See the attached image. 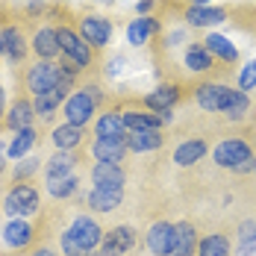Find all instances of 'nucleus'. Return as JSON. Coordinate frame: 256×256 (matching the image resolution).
I'll list each match as a JSON object with an SVG mask.
<instances>
[{
    "label": "nucleus",
    "instance_id": "nucleus-1",
    "mask_svg": "<svg viewBox=\"0 0 256 256\" xmlns=\"http://www.w3.org/2000/svg\"><path fill=\"white\" fill-rule=\"evenodd\" d=\"M100 242H103V232L98 227V221H92L88 215H80L77 221L62 232V250L68 256L92 254Z\"/></svg>",
    "mask_w": 256,
    "mask_h": 256
},
{
    "label": "nucleus",
    "instance_id": "nucleus-2",
    "mask_svg": "<svg viewBox=\"0 0 256 256\" xmlns=\"http://www.w3.org/2000/svg\"><path fill=\"white\" fill-rule=\"evenodd\" d=\"M26 86H30V92L38 98V94H44V92H50V88L71 86V77L62 71V65H53V62H44V59H42L38 65H32V68H30Z\"/></svg>",
    "mask_w": 256,
    "mask_h": 256
},
{
    "label": "nucleus",
    "instance_id": "nucleus-3",
    "mask_svg": "<svg viewBox=\"0 0 256 256\" xmlns=\"http://www.w3.org/2000/svg\"><path fill=\"white\" fill-rule=\"evenodd\" d=\"M215 162L221 168H232V171H248L254 168V154L242 138H224L215 148Z\"/></svg>",
    "mask_w": 256,
    "mask_h": 256
},
{
    "label": "nucleus",
    "instance_id": "nucleus-4",
    "mask_svg": "<svg viewBox=\"0 0 256 256\" xmlns=\"http://www.w3.org/2000/svg\"><path fill=\"white\" fill-rule=\"evenodd\" d=\"M94 106H98V98L92 94V88H82L77 94H71L65 100V124H74V127L88 124L94 115Z\"/></svg>",
    "mask_w": 256,
    "mask_h": 256
},
{
    "label": "nucleus",
    "instance_id": "nucleus-5",
    "mask_svg": "<svg viewBox=\"0 0 256 256\" xmlns=\"http://www.w3.org/2000/svg\"><path fill=\"white\" fill-rule=\"evenodd\" d=\"M3 209L12 215V218H24V215H32L36 209H38V192L32 188V186H15L9 194H6V200H3Z\"/></svg>",
    "mask_w": 256,
    "mask_h": 256
},
{
    "label": "nucleus",
    "instance_id": "nucleus-6",
    "mask_svg": "<svg viewBox=\"0 0 256 256\" xmlns=\"http://www.w3.org/2000/svg\"><path fill=\"white\" fill-rule=\"evenodd\" d=\"M56 36H59V50L65 53L68 62H74L80 68L92 62V48L82 36H77L74 30H56Z\"/></svg>",
    "mask_w": 256,
    "mask_h": 256
},
{
    "label": "nucleus",
    "instance_id": "nucleus-7",
    "mask_svg": "<svg viewBox=\"0 0 256 256\" xmlns=\"http://www.w3.org/2000/svg\"><path fill=\"white\" fill-rule=\"evenodd\" d=\"M232 94H236V88H227V86H200L198 103L206 112H227V106L232 103Z\"/></svg>",
    "mask_w": 256,
    "mask_h": 256
},
{
    "label": "nucleus",
    "instance_id": "nucleus-8",
    "mask_svg": "<svg viewBox=\"0 0 256 256\" xmlns=\"http://www.w3.org/2000/svg\"><path fill=\"white\" fill-rule=\"evenodd\" d=\"M148 248L154 256H171V248H174V224L168 221H159L150 227L148 232Z\"/></svg>",
    "mask_w": 256,
    "mask_h": 256
},
{
    "label": "nucleus",
    "instance_id": "nucleus-9",
    "mask_svg": "<svg viewBox=\"0 0 256 256\" xmlns=\"http://www.w3.org/2000/svg\"><path fill=\"white\" fill-rule=\"evenodd\" d=\"M171 121V112H124V127L130 132L138 130H159L162 124Z\"/></svg>",
    "mask_w": 256,
    "mask_h": 256
},
{
    "label": "nucleus",
    "instance_id": "nucleus-10",
    "mask_svg": "<svg viewBox=\"0 0 256 256\" xmlns=\"http://www.w3.org/2000/svg\"><path fill=\"white\" fill-rule=\"evenodd\" d=\"M132 244H136V230L127 227V224L124 227H115V230L103 238V256H121V254H127Z\"/></svg>",
    "mask_w": 256,
    "mask_h": 256
},
{
    "label": "nucleus",
    "instance_id": "nucleus-11",
    "mask_svg": "<svg viewBox=\"0 0 256 256\" xmlns=\"http://www.w3.org/2000/svg\"><path fill=\"white\" fill-rule=\"evenodd\" d=\"M82 38L92 44V48H103L106 42H109V36H112V26H109V21L106 18H100V15H88L86 21H82Z\"/></svg>",
    "mask_w": 256,
    "mask_h": 256
},
{
    "label": "nucleus",
    "instance_id": "nucleus-12",
    "mask_svg": "<svg viewBox=\"0 0 256 256\" xmlns=\"http://www.w3.org/2000/svg\"><path fill=\"white\" fill-rule=\"evenodd\" d=\"M127 150V138H98L92 144V156L98 162H121Z\"/></svg>",
    "mask_w": 256,
    "mask_h": 256
},
{
    "label": "nucleus",
    "instance_id": "nucleus-13",
    "mask_svg": "<svg viewBox=\"0 0 256 256\" xmlns=\"http://www.w3.org/2000/svg\"><path fill=\"white\" fill-rule=\"evenodd\" d=\"M92 180L100 188H124V171L118 162H98L92 168Z\"/></svg>",
    "mask_w": 256,
    "mask_h": 256
},
{
    "label": "nucleus",
    "instance_id": "nucleus-14",
    "mask_svg": "<svg viewBox=\"0 0 256 256\" xmlns=\"http://www.w3.org/2000/svg\"><path fill=\"white\" fill-rule=\"evenodd\" d=\"M3 242H6L9 248L21 250V248H26V244L32 242V227L26 224L24 218H12V221L3 227Z\"/></svg>",
    "mask_w": 256,
    "mask_h": 256
},
{
    "label": "nucleus",
    "instance_id": "nucleus-15",
    "mask_svg": "<svg viewBox=\"0 0 256 256\" xmlns=\"http://www.w3.org/2000/svg\"><path fill=\"white\" fill-rule=\"evenodd\" d=\"M198 250V232L192 224H177L174 227V248H171V256H194Z\"/></svg>",
    "mask_w": 256,
    "mask_h": 256
},
{
    "label": "nucleus",
    "instance_id": "nucleus-16",
    "mask_svg": "<svg viewBox=\"0 0 256 256\" xmlns=\"http://www.w3.org/2000/svg\"><path fill=\"white\" fill-rule=\"evenodd\" d=\"M0 53L9 56L12 62H21V59H24V36H21L18 26L0 30Z\"/></svg>",
    "mask_w": 256,
    "mask_h": 256
},
{
    "label": "nucleus",
    "instance_id": "nucleus-17",
    "mask_svg": "<svg viewBox=\"0 0 256 256\" xmlns=\"http://www.w3.org/2000/svg\"><path fill=\"white\" fill-rule=\"evenodd\" d=\"M121 198H124V188H100V186H94L88 192V206L98 209V212H112L121 204Z\"/></svg>",
    "mask_w": 256,
    "mask_h": 256
},
{
    "label": "nucleus",
    "instance_id": "nucleus-18",
    "mask_svg": "<svg viewBox=\"0 0 256 256\" xmlns=\"http://www.w3.org/2000/svg\"><path fill=\"white\" fill-rule=\"evenodd\" d=\"M94 132H98V138H127L124 132V115H118V112H106L98 118V124H94Z\"/></svg>",
    "mask_w": 256,
    "mask_h": 256
},
{
    "label": "nucleus",
    "instance_id": "nucleus-19",
    "mask_svg": "<svg viewBox=\"0 0 256 256\" xmlns=\"http://www.w3.org/2000/svg\"><path fill=\"white\" fill-rule=\"evenodd\" d=\"M32 115H36V106L26 100V98H21V100L12 103V109H9V115H6V127L9 130H24L30 127V121H32Z\"/></svg>",
    "mask_w": 256,
    "mask_h": 256
},
{
    "label": "nucleus",
    "instance_id": "nucleus-20",
    "mask_svg": "<svg viewBox=\"0 0 256 256\" xmlns=\"http://www.w3.org/2000/svg\"><path fill=\"white\" fill-rule=\"evenodd\" d=\"M127 148L136 154H144V150H156L162 148V132L159 130H138V132H130L127 136Z\"/></svg>",
    "mask_w": 256,
    "mask_h": 256
},
{
    "label": "nucleus",
    "instance_id": "nucleus-21",
    "mask_svg": "<svg viewBox=\"0 0 256 256\" xmlns=\"http://www.w3.org/2000/svg\"><path fill=\"white\" fill-rule=\"evenodd\" d=\"M32 50L38 53L44 62H50L59 50V36H56V30H50V26H44V30H38L36 32V42H32Z\"/></svg>",
    "mask_w": 256,
    "mask_h": 256
},
{
    "label": "nucleus",
    "instance_id": "nucleus-22",
    "mask_svg": "<svg viewBox=\"0 0 256 256\" xmlns=\"http://www.w3.org/2000/svg\"><path fill=\"white\" fill-rule=\"evenodd\" d=\"M186 21H192L194 26H212L224 21V9H215V6H192L186 12Z\"/></svg>",
    "mask_w": 256,
    "mask_h": 256
},
{
    "label": "nucleus",
    "instance_id": "nucleus-23",
    "mask_svg": "<svg viewBox=\"0 0 256 256\" xmlns=\"http://www.w3.org/2000/svg\"><path fill=\"white\" fill-rule=\"evenodd\" d=\"M180 100V92L174 86H159L156 92L148 94V106L154 109V112H171V106Z\"/></svg>",
    "mask_w": 256,
    "mask_h": 256
},
{
    "label": "nucleus",
    "instance_id": "nucleus-24",
    "mask_svg": "<svg viewBox=\"0 0 256 256\" xmlns=\"http://www.w3.org/2000/svg\"><path fill=\"white\" fill-rule=\"evenodd\" d=\"M36 144V130L32 127H24L15 132V138L9 142V148H6V154L12 156V159H24L30 154V148Z\"/></svg>",
    "mask_w": 256,
    "mask_h": 256
},
{
    "label": "nucleus",
    "instance_id": "nucleus-25",
    "mask_svg": "<svg viewBox=\"0 0 256 256\" xmlns=\"http://www.w3.org/2000/svg\"><path fill=\"white\" fill-rule=\"evenodd\" d=\"M80 142H82V130L74 127V124H62V127L53 130V144L59 150H74Z\"/></svg>",
    "mask_w": 256,
    "mask_h": 256
},
{
    "label": "nucleus",
    "instance_id": "nucleus-26",
    "mask_svg": "<svg viewBox=\"0 0 256 256\" xmlns=\"http://www.w3.org/2000/svg\"><path fill=\"white\" fill-rule=\"evenodd\" d=\"M74 165H77V159H74L71 150H59V154L50 156V162H48L44 174H48V177H68V174L74 171Z\"/></svg>",
    "mask_w": 256,
    "mask_h": 256
},
{
    "label": "nucleus",
    "instance_id": "nucleus-27",
    "mask_svg": "<svg viewBox=\"0 0 256 256\" xmlns=\"http://www.w3.org/2000/svg\"><path fill=\"white\" fill-rule=\"evenodd\" d=\"M204 154H206V142L192 138V142H186V144H180L177 148L174 162H177V165H194L198 159H204Z\"/></svg>",
    "mask_w": 256,
    "mask_h": 256
},
{
    "label": "nucleus",
    "instance_id": "nucleus-28",
    "mask_svg": "<svg viewBox=\"0 0 256 256\" xmlns=\"http://www.w3.org/2000/svg\"><path fill=\"white\" fill-rule=\"evenodd\" d=\"M156 30H159V24H156L154 18H136V21L127 26L130 44H144V42H148V36H154Z\"/></svg>",
    "mask_w": 256,
    "mask_h": 256
},
{
    "label": "nucleus",
    "instance_id": "nucleus-29",
    "mask_svg": "<svg viewBox=\"0 0 256 256\" xmlns=\"http://www.w3.org/2000/svg\"><path fill=\"white\" fill-rule=\"evenodd\" d=\"M65 92H68V86H59V88H50V92L38 94V98L32 100V106H36V115H50L53 109L65 100Z\"/></svg>",
    "mask_w": 256,
    "mask_h": 256
},
{
    "label": "nucleus",
    "instance_id": "nucleus-30",
    "mask_svg": "<svg viewBox=\"0 0 256 256\" xmlns=\"http://www.w3.org/2000/svg\"><path fill=\"white\" fill-rule=\"evenodd\" d=\"M198 256H230L227 236H206L204 242H198Z\"/></svg>",
    "mask_w": 256,
    "mask_h": 256
},
{
    "label": "nucleus",
    "instance_id": "nucleus-31",
    "mask_svg": "<svg viewBox=\"0 0 256 256\" xmlns=\"http://www.w3.org/2000/svg\"><path fill=\"white\" fill-rule=\"evenodd\" d=\"M204 48H206L209 53H215V56H221L224 62H236V56H238V50L232 48V44L227 42V38H224V36H218V32H212V36L206 38Z\"/></svg>",
    "mask_w": 256,
    "mask_h": 256
},
{
    "label": "nucleus",
    "instance_id": "nucleus-32",
    "mask_svg": "<svg viewBox=\"0 0 256 256\" xmlns=\"http://www.w3.org/2000/svg\"><path fill=\"white\" fill-rule=\"evenodd\" d=\"M186 65H188L192 71H209V68H212V53L206 50L204 44H192V48L186 50Z\"/></svg>",
    "mask_w": 256,
    "mask_h": 256
},
{
    "label": "nucleus",
    "instance_id": "nucleus-33",
    "mask_svg": "<svg viewBox=\"0 0 256 256\" xmlns=\"http://www.w3.org/2000/svg\"><path fill=\"white\" fill-rule=\"evenodd\" d=\"M74 192H77V177H71V174L68 177H48V194L50 198L62 200V198H71Z\"/></svg>",
    "mask_w": 256,
    "mask_h": 256
},
{
    "label": "nucleus",
    "instance_id": "nucleus-34",
    "mask_svg": "<svg viewBox=\"0 0 256 256\" xmlns=\"http://www.w3.org/2000/svg\"><path fill=\"white\" fill-rule=\"evenodd\" d=\"M248 106H250V100H248V94L244 92H236L232 94V103L227 106V118H232V121H238V118H244V112H248Z\"/></svg>",
    "mask_w": 256,
    "mask_h": 256
},
{
    "label": "nucleus",
    "instance_id": "nucleus-35",
    "mask_svg": "<svg viewBox=\"0 0 256 256\" xmlns=\"http://www.w3.org/2000/svg\"><path fill=\"white\" fill-rule=\"evenodd\" d=\"M238 86H242V92H250V88H256V59H254V62H248V65L242 68Z\"/></svg>",
    "mask_w": 256,
    "mask_h": 256
},
{
    "label": "nucleus",
    "instance_id": "nucleus-36",
    "mask_svg": "<svg viewBox=\"0 0 256 256\" xmlns=\"http://www.w3.org/2000/svg\"><path fill=\"white\" fill-rule=\"evenodd\" d=\"M238 242H256V224L254 221H244L238 227Z\"/></svg>",
    "mask_w": 256,
    "mask_h": 256
},
{
    "label": "nucleus",
    "instance_id": "nucleus-37",
    "mask_svg": "<svg viewBox=\"0 0 256 256\" xmlns=\"http://www.w3.org/2000/svg\"><path fill=\"white\" fill-rule=\"evenodd\" d=\"M238 256H256V242H242L238 244Z\"/></svg>",
    "mask_w": 256,
    "mask_h": 256
},
{
    "label": "nucleus",
    "instance_id": "nucleus-38",
    "mask_svg": "<svg viewBox=\"0 0 256 256\" xmlns=\"http://www.w3.org/2000/svg\"><path fill=\"white\" fill-rule=\"evenodd\" d=\"M32 256H53V254H50V250H48V248H42V250H36V254H32Z\"/></svg>",
    "mask_w": 256,
    "mask_h": 256
},
{
    "label": "nucleus",
    "instance_id": "nucleus-39",
    "mask_svg": "<svg viewBox=\"0 0 256 256\" xmlns=\"http://www.w3.org/2000/svg\"><path fill=\"white\" fill-rule=\"evenodd\" d=\"M0 171H3V142H0Z\"/></svg>",
    "mask_w": 256,
    "mask_h": 256
},
{
    "label": "nucleus",
    "instance_id": "nucleus-40",
    "mask_svg": "<svg viewBox=\"0 0 256 256\" xmlns=\"http://www.w3.org/2000/svg\"><path fill=\"white\" fill-rule=\"evenodd\" d=\"M194 3H198V6H209V3H212V0H194Z\"/></svg>",
    "mask_w": 256,
    "mask_h": 256
},
{
    "label": "nucleus",
    "instance_id": "nucleus-41",
    "mask_svg": "<svg viewBox=\"0 0 256 256\" xmlns=\"http://www.w3.org/2000/svg\"><path fill=\"white\" fill-rule=\"evenodd\" d=\"M0 115H3V92H0Z\"/></svg>",
    "mask_w": 256,
    "mask_h": 256
},
{
    "label": "nucleus",
    "instance_id": "nucleus-42",
    "mask_svg": "<svg viewBox=\"0 0 256 256\" xmlns=\"http://www.w3.org/2000/svg\"><path fill=\"white\" fill-rule=\"evenodd\" d=\"M254 171H256V156H254Z\"/></svg>",
    "mask_w": 256,
    "mask_h": 256
},
{
    "label": "nucleus",
    "instance_id": "nucleus-43",
    "mask_svg": "<svg viewBox=\"0 0 256 256\" xmlns=\"http://www.w3.org/2000/svg\"><path fill=\"white\" fill-rule=\"evenodd\" d=\"M92 256H103V254H92Z\"/></svg>",
    "mask_w": 256,
    "mask_h": 256
}]
</instances>
